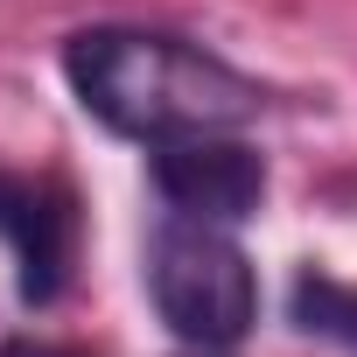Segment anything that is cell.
Instances as JSON below:
<instances>
[{
  "label": "cell",
  "instance_id": "277c9868",
  "mask_svg": "<svg viewBox=\"0 0 357 357\" xmlns=\"http://www.w3.org/2000/svg\"><path fill=\"white\" fill-rule=\"evenodd\" d=\"M154 190L168 218H197V225H245L266 197V161L238 133H197V140H168L154 147Z\"/></svg>",
  "mask_w": 357,
  "mask_h": 357
},
{
  "label": "cell",
  "instance_id": "5b68a950",
  "mask_svg": "<svg viewBox=\"0 0 357 357\" xmlns=\"http://www.w3.org/2000/svg\"><path fill=\"white\" fill-rule=\"evenodd\" d=\"M294 322L308 336H336V343H357V287L336 280V273H301L294 280Z\"/></svg>",
  "mask_w": 357,
  "mask_h": 357
},
{
  "label": "cell",
  "instance_id": "7a4b0ae2",
  "mask_svg": "<svg viewBox=\"0 0 357 357\" xmlns=\"http://www.w3.org/2000/svg\"><path fill=\"white\" fill-rule=\"evenodd\" d=\"M147 294H154V315L204 357L245 343L259 322V273L245 245L225 225H197V218H168L154 231Z\"/></svg>",
  "mask_w": 357,
  "mask_h": 357
},
{
  "label": "cell",
  "instance_id": "3957f363",
  "mask_svg": "<svg viewBox=\"0 0 357 357\" xmlns=\"http://www.w3.org/2000/svg\"><path fill=\"white\" fill-rule=\"evenodd\" d=\"M0 238L15 252V280L29 308H50L70 273H77V245H84V218L77 197L56 175H8L0 168Z\"/></svg>",
  "mask_w": 357,
  "mask_h": 357
},
{
  "label": "cell",
  "instance_id": "6da1fadb",
  "mask_svg": "<svg viewBox=\"0 0 357 357\" xmlns=\"http://www.w3.org/2000/svg\"><path fill=\"white\" fill-rule=\"evenodd\" d=\"M63 77L98 126L147 140V147L238 133L266 105L259 84L231 70L225 56H211L204 43H183L168 29H126V22L77 29L63 43Z\"/></svg>",
  "mask_w": 357,
  "mask_h": 357
},
{
  "label": "cell",
  "instance_id": "8992f818",
  "mask_svg": "<svg viewBox=\"0 0 357 357\" xmlns=\"http://www.w3.org/2000/svg\"><path fill=\"white\" fill-rule=\"evenodd\" d=\"M8 357H56V350H29V343H22V350H8Z\"/></svg>",
  "mask_w": 357,
  "mask_h": 357
}]
</instances>
